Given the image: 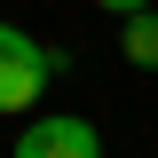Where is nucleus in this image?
I'll return each instance as SVG.
<instances>
[{
	"mask_svg": "<svg viewBox=\"0 0 158 158\" xmlns=\"http://www.w3.org/2000/svg\"><path fill=\"white\" fill-rule=\"evenodd\" d=\"M16 158H103V135H95V118H32L16 135Z\"/></svg>",
	"mask_w": 158,
	"mask_h": 158,
	"instance_id": "nucleus-2",
	"label": "nucleus"
},
{
	"mask_svg": "<svg viewBox=\"0 0 158 158\" xmlns=\"http://www.w3.org/2000/svg\"><path fill=\"white\" fill-rule=\"evenodd\" d=\"M63 71L56 48H40L32 32H16V24H0V111H32L40 87Z\"/></svg>",
	"mask_w": 158,
	"mask_h": 158,
	"instance_id": "nucleus-1",
	"label": "nucleus"
},
{
	"mask_svg": "<svg viewBox=\"0 0 158 158\" xmlns=\"http://www.w3.org/2000/svg\"><path fill=\"white\" fill-rule=\"evenodd\" d=\"M103 8H111V16H135V8H150V0H103Z\"/></svg>",
	"mask_w": 158,
	"mask_h": 158,
	"instance_id": "nucleus-4",
	"label": "nucleus"
},
{
	"mask_svg": "<svg viewBox=\"0 0 158 158\" xmlns=\"http://www.w3.org/2000/svg\"><path fill=\"white\" fill-rule=\"evenodd\" d=\"M118 56L135 63V71H158V8H135L127 32H118Z\"/></svg>",
	"mask_w": 158,
	"mask_h": 158,
	"instance_id": "nucleus-3",
	"label": "nucleus"
}]
</instances>
